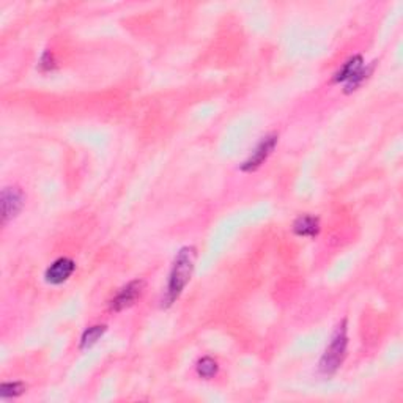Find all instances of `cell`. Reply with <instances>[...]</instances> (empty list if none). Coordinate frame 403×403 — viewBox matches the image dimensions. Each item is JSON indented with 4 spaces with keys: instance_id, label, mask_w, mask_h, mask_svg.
<instances>
[{
    "instance_id": "1",
    "label": "cell",
    "mask_w": 403,
    "mask_h": 403,
    "mask_svg": "<svg viewBox=\"0 0 403 403\" xmlns=\"http://www.w3.org/2000/svg\"><path fill=\"white\" fill-rule=\"evenodd\" d=\"M195 257H197V250H195V248H192V246H186V248H181L178 250V254L175 257L172 271H170L166 295H164L162 299V302L166 301V306L174 304V302L180 298L183 290L188 285V282L191 279L194 271Z\"/></svg>"
},
{
    "instance_id": "2",
    "label": "cell",
    "mask_w": 403,
    "mask_h": 403,
    "mask_svg": "<svg viewBox=\"0 0 403 403\" xmlns=\"http://www.w3.org/2000/svg\"><path fill=\"white\" fill-rule=\"evenodd\" d=\"M346 345H348V337H346V321L337 326L336 332L331 339V344L327 345L325 355L320 359V372L323 375H332L346 356Z\"/></svg>"
},
{
    "instance_id": "3",
    "label": "cell",
    "mask_w": 403,
    "mask_h": 403,
    "mask_svg": "<svg viewBox=\"0 0 403 403\" xmlns=\"http://www.w3.org/2000/svg\"><path fill=\"white\" fill-rule=\"evenodd\" d=\"M369 69L364 68V60L361 55H355L344 63V66L336 73V82H345L346 92L355 90V88L361 84V82L367 78Z\"/></svg>"
},
{
    "instance_id": "4",
    "label": "cell",
    "mask_w": 403,
    "mask_h": 403,
    "mask_svg": "<svg viewBox=\"0 0 403 403\" xmlns=\"http://www.w3.org/2000/svg\"><path fill=\"white\" fill-rule=\"evenodd\" d=\"M277 143V136L276 134H269L267 137H263L260 143L257 145L255 150L252 151L250 156L243 162L241 170L243 172H254L262 164L268 160L269 155L273 153V150L276 148Z\"/></svg>"
},
{
    "instance_id": "5",
    "label": "cell",
    "mask_w": 403,
    "mask_h": 403,
    "mask_svg": "<svg viewBox=\"0 0 403 403\" xmlns=\"http://www.w3.org/2000/svg\"><path fill=\"white\" fill-rule=\"evenodd\" d=\"M143 287H145L143 281H132V282H129L128 285L120 290L115 298L112 299V302H111L112 311L113 312H120V311H123V309L134 304L136 299L142 295Z\"/></svg>"
},
{
    "instance_id": "6",
    "label": "cell",
    "mask_w": 403,
    "mask_h": 403,
    "mask_svg": "<svg viewBox=\"0 0 403 403\" xmlns=\"http://www.w3.org/2000/svg\"><path fill=\"white\" fill-rule=\"evenodd\" d=\"M76 269V264L71 260V258L68 257H62V258H57V260L50 264V267L46 269V282L50 283V285H60V283L66 282L71 274L74 273Z\"/></svg>"
},
{
    "instance_id": "7",
    "label": "cell",
    "mask_w": 403,
    "mask_h": 403,
    "mask_svg": "<svg viewBox=\"0 0 403 403\" xmlns=\"http://www.w3.org/2000/svg\"><path fill=\"white\" fill-rule=\"evenodd\" d=\"M2 222L6 224L16 214L21 211L24 205V195L21 189L17 188H5L2 191Z\"/></svg>"
},
{
    "instance_id": "8",
    "label": "cell",
    "mask_w": 403,
    "mask_h": 403,
    "mask_svg": "<svg viewBox=\"0 0 403 403\" xmlns=\"http://www.w3.org/2000/svg\"><path fill=\"white\" fill-rule=\"evenodd\" d=\"M293 230L296 235L299 236H317L318 230H320V222L318 218L315 216H309V214H304V216H299L295 220L293 224Z\"/></svg>"
},
{
    "instance_id": "9",
    "label": "cell",
    "mask_w": 403,
    "mask_h": 403,
    "mask_svg": "<svg viewBox=\"0 0 403 403\" xmlns=\"http://www.w3.org/2000/svg\"><path fill=\"white\" fill-rule=\"evenodd\" d=\"M104 332H106V326L104 325H97V326L88 327V330L84 334H82L80 348L82 350L90 348V346H93L101 337H103Z\"/></svg>"
},
{
    "instance_id": "10",
    "label": "cell",
    "mask_w": 403,
    "mask_h": 403,
    "mask_svg": "<svg viewBox=\"0 0 403 403\" xmlns=\"http://www.w3.org/2000/svg\"><path fill=\"white\" fill-rule=\"evenodd\" d=\"M216 372H218V362L210 356L202 358L197 362V374L202 378H206L208 380V378H213L214 375H216Z\"/></svg>"
},
{
    "instance_id": "11",
    "label": "cell",
    "mask_w": 403,
    "mask_h": 403,
    "mask_svg": "<svg viewBox=\"0 0 403 403\" xmlns=\"http://www.w3.org/2000/svg\"><path fill=\"white\" fill-rule=\"evenodd\" d=\"M27 389L24 383L21 381H10V383H3L2 384V399H11V397H17L21 395L24 390Z\"/></svg>"
}]
</instances>
